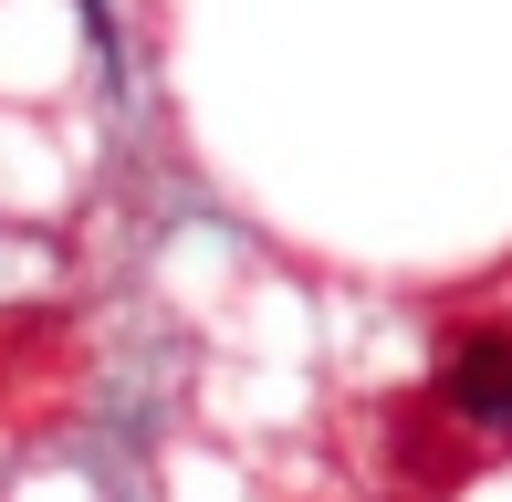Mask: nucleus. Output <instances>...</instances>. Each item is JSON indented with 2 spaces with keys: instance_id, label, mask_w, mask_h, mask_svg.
<instances>
[{
  "instance_id": "1",
  "label": "nucleus",
  "mask_w": 512,
  "mask_h": 502,
  "mask_svg": "<svg viewBox=\"0 0 512 502\" xmlns=\"http://www.w3.org/2000/svg\"><path fill=\"white\" fill-rule=\"evenodd\" d=\"M439 398H450L460 419H481V429L512 440V335H450V356H439Z\"/></svg>"
}]
</instances>
